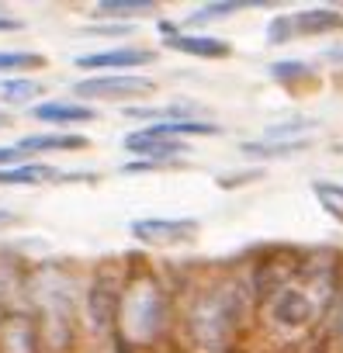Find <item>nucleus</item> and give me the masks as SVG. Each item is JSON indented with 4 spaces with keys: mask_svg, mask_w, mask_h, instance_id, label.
<instances>
[{
    "mask_svg": "<svg viewBox=\"0 0 343 353\" xmlns=\"http://www.w3.org/2000/svg\"><path fill=\"white\" fill-rule=\"evenodd\" d=\"M267 73H271V80H277V83H295V80H308V63H298V59L271 63Z\"/></svg>",
    "mask_w": 343,
    "mask_h": 353,
    "instance_id": "nucleus-25",
    "label": "nucleus"
},
{
    "mask_svg": "<svg viewBox=\"0 0 343 353\" xmlns=\"http://www.w3.org/2000/svg\"><path fill=\"white\" fill-rule=\"evenodd\" d=\"M8 125V114H0V128H4Z\"/></svg>",
    "mask_w": 343,
    "mask_h": 353,
    "instance_id": "nucleus-33",
    "label": "nucleus"
},
{
    "mask_svg": "<svg viewBox=\"0 0 343 353\" xmlns=\"http://www.w3.org/2000/svg\"><path fill=\"white\" fill-rule=\"evenodd\" d=\"M156 11H159L156 0H97L94 4V18H104L115 25H128L132 18H146Z\"/></svg>",
    "mask_w": 343,
    "mask_h": 353,
    "instance_id": "nucleus-15",
    "label": "nucleus"
},
{
    "mask_svg": "<svg viewBox=\"0 0 343 353\" xmlns=\"http://www.w3.org/2000/svg\"><path fill=\"white\" fill-rule=\"evenodd\" d=\"M25 308L35 315L42 353H73L80 339V277L63 260L28 267Z\"/></svg>",
    "mask_w": 343,
    "mask_h": 353,
    "instance_id": "nucleus-4",
    "label": "nucleus"
},
{
    "mask_svg": "<svg viewBox=\"0 0 343 353\" xmlns=\"http://www.w3.org/2000/svg\"><path fill=\"white\" fill-rule=\"evenodd\" d=\"M257 319L246 267L215 270L184 291L181 325L202 353H236Z\"/></svg>",
    "mask_w": 343,
    "mask_h": 353,
    "instance_id": "nucleus-1",
    "label": "nucleus"
},
{
    "mask_svg": "<svg viewBox=\"0 0 343 353\" xmlns=\"http://www.w3.org/2000/svg\"><path fill=\"white\" fill-rule=\"evenodd\" d=\"M166 49L174 52H184V56H198V59H229L233 56V46L226 39H215V35H184V32H170Z\"/></svg>",
    "mask_w": 343,
    "mask_h": 353,
    "instance_id": "nucleus-12",
    "label": "nucleus"
},
{
    "mask_svg": "<svg viewBox=\"0 0 343 353\" xmlns=\"http://www.w3.org/2000/svg\"><path fill=\"white\" fill-rule=\"evenodd\" d=\"M125 114H128V118H142V121H149V118L184 121V118H191V114H195V104L177 101V104H159V108H125Z\"/></svg>",
    "mask_w": 343,
    "mask_h": 353,
    "instance_id": "nucleus-22",
    "label": "nucleus"
},
{
    "mask_svg": "<svg viewBox=\"0 0 343 353\" xmlns=\"http://www.w3.org/2000/svg\"><path fill=\"white\" fill-rule=\"evenodd\" d=\"M25 159V152L18 145H0V170H8V166H18Z\"/></svg>",
    "mask_w": 343,
    "mask_h": 353,
    "instance_id": "nucleus-29",
    "label": "nucleus"
},
{
    "mask_svg": "<svg viewBox=\"0 0 343 353\" xmlns=\"http://www.w3.org/2000/svg\"><path fill=\"white\" fill-rule=\"evenodd\" d=\"M32 118H39L46 125H87L97 118V111L80 101H42L32 108Z\"/></svg>",
    "mask_w": 343,
    "mask_h": 353,
    "instance_id": "nucleus-13",
    "label": "nucleus"
},
{
    "mask_svg": "<svg viewBox=\"0 0 343 353\" xmlns=\"http://www.w3.org/2000/svg\"><path fill=\"white\" fill-rule=\"evenodd\" d=\"M340 59H343V52H340Z\"/></svg>",
    "mask_w": 343,
    "mask_h": 353,
    "instance_id": "nucleus-34",
    "label": "nucleus"
},
{
    "mask_svg": "<svg viewBox=\"0 0 343 353\" xmlns=\"http://www.w3.org/2000/svg\"><path fill=\"white\" fill-rule=\"evenodd\" d=\"M128 232L146 243V246H163V250H174V246H188L198 239L202 225L198 219H135L128 225Z\"/></svg>",
    "mask_w": 343,
    "mask_h": 353,
    "instance_id": "nucleus-8",
    "label": "nucleus"
},
{
    "mask_svg": "<svg viewBox=\"0 0 343 353\" xmlns=\"http://www.w3.org/2000/svg\"><path fill=\"white\" fill-rule=\"evenodd\" d=\"M0 353H42L35 315L25 305L0 315Z\"/></svg>",
    "mask_w": 343,
    "mask_h": 353,
    "instance_id": "nucleus-9",
    "label": "nucleus"
},
{
    "mask_svg": "<svg viewBox=\"0 0 343 353\" xmlns=\"http://www.w3.org/2000/svg\"><path fill=\"white\" fill-rule=\"evenodd\" d=\"M326 332L333 336L336 350L343 353V281H340V291H336V301L329 308V319H326Z\"/></svg>",
    "mask_w": 343,
    "mask_h": 353,
    "instance_id": "nucleus-27",
    "label": "nucleus"
},
{
    "mask_svg": "<svg viewBox=\"0 0 343 353\" xmlns=\"http://www.w3.org/2000/svg\"><path fill=\"white\" fill-rule=\"evenodd\" d=\"M39 94H42V83L28 77H14V80L0 83V101H8V104H32Z\"/></svg>",
    "mask_w": 343,
    "mask_h": 353,
    "instance_id": "nucleus-21",
    "label": "nucleus"
},
{
    "mask_svg": "<svg viewBox=\"0 0 343 353\" xmlns=\"http://www.w3.org/2000/svg\"><path fill=\"white\" fill-rule=\"evenodd\" d=\"M153 59H156L153 49H142V46H115V49H101V52L77 56V66H80V70H139V66H149Z\"/></svg>",
    "mask_w": 343,
    "mask_h": 353,
    "instance_id": "nucleus-10",
    "label": "nucleus"
},
{
    "mask_svg": "<svg viewBox=\"0 0 343 353\" xmlns=\"http://www.w3.org/2000/svg\"><path fill=\"white\" fill-rule=\"evenodd\" d=\"M90 32H97V35H128L132 25H101V28H90Z\"/></svg>",
    "mask_w": 343,
    "mask_h": 353,
    "instance_id": "nucleus-31",
    "label": "nucleus"
},
{
    "mask_svg": "<svg viewBox=\"0 0 343 353\" xmlns=\"http://www.w3.org/2000/svg\"><path fill=\"white\" fill-rule=\"evenodd\" d=\"M121 277H125V263L101 260L80 291V329H87L94 339H111V332H115Z\"/></svg>",
    "mask_w": 343,
    "mask_h": 353,
    "instance_id": "nucleus-5",
    "label": "nucleus"
},
{
    "mask_svg": "<svg viewBox=\"0 0 343 353\" xmlns=\"http://www.w3.org/2000/svg\"><path fill=\"white\" fill-rule=\"evenodd\" d=\"M343 281V253L329 246L305 250V263L291 284L257 305L260 325L277 339H298L326 325Z\"/></svg>",
    "mask_w": 343,
    "mask_h": 353,
    "instance_id": "nucleus-2",
    "label": "nucleus"
},
{
    "mask_svg": "<svg viewBox=\"0 0 343 353\" xmlns=\"http://www.w3.org/2000/svg\"><path fill=\"white\" fill-rule=\"evenodd\" d=\"M46 56L39 52H0V73H21V70H42Z\"/></svg>",
    "mask_w": 343,
    "mask_h": 353,
    "instance_id": "nucleus-24",
    "label": "nucleus"
},
{
    "mask_svg": "<svg viewBox=\"0 0 343 353\" xmlns=\"http://www.w3.org/2000/svg\"><path fill=\"white\" fill-rule=\"evenodd\" d=\"M312 194H315L319 208H322L336 225H343V184H340V181H315V184H312Z\"/></svg>",
    "mask_w": 343,
    "mask_h": 353,
    "instance_id": "nucleus-20",
    "label": "nucleus"
},
{
    "mask_svg": "<svg viewBox=\"0 0 343 353\" xmlns=\"http://www.w3.org/2000/svg\"><path fill=\"white\" fill-rule=\"evenodd\" d=\"M87 135H73V132H46V135H25L18 142V149L28 152H73V149H87Z\"/></svg>",
    "mask_w": 343,
    "mask_h": 353,
    "instance_id": "nucleus-17",
    "label": "nucleus"
},
{
    "mask_svg": "<svg viewBox=\"0 0 343 353\" xmlns=\"http://www.w3.org/2000/svg\"><path fill=\"white\" fill-rule=\"evenodd\" d=\"M49 181H59V170L49 163H18V166L0 170V188H35Z\"/></svg>",
    "mask_w": 343,
    "mask_h": 353,
    "instance_id": "nucleus-16",
    "label": "nucleus"
},
{
    "mask_svg": "<svg viewBox=\"0 0 343 353\" xmlns=\"http://www.w3.org/2000/svg\"><path fill=\"white\" fill-rule=\"evenodd\" d=\"M125 149L135 152L146 163H166V166H174L188 152V142H181V139H153V135H146L139 128V132H128L125 135Z\"/></svg>",
    "mask_w": 343,
    "mask_h": 353,
    "instance_id": "nucleus-11",
    "label": "nucleus"
},
{
    "mask_svg": "<svg viewBox=\"0 0 343 353\" xmlns=\"http://www.w3.org/2000/svg\"><path fill=\"white\" fill-rule=\"evenodd\" d=\"M174 288L163 281V274L149 260H128L115 312L111 343L118 353H149L156 350L174 325Z\"/></svg>",
    "mask_w": 343,
    "mask_h": 353,
    "instance_id": "nucleus-3",
    "label": "nucleus"
},
{
    "mask_svg": "<svg viewBox=\"0 0 343 353\" xmlns=\"http://www.w3.org/2000/svg\"><path fill=\"white\" fill-rule=\"evenodd\" d=\"M11 222H18V215H11V212H0V225H11Z\"/></svg>",
    "mask_w": 343,
    "mask_h": 353,
    "instance_id": "nucleus-32",
    "label": "nucleus"
},
{
    "mask_svg": "<svg viewBox=\"0 0 343 353\" xmlns=\"http://www.w3.org/2000/svg\"><path fill=\"white\" fill-rule=\"evenodd\" d=\"M153 139H188V135H222V125L202 121V118H184V121H163V125H146L142 128Z\"/></svg>",
    "mask_w": 343,
    "mask_h": 353,
    "instance_id": "nucleus-18",
    "label": "nucleus"
},
{
    "mask_svg": "<svg viewBox=\"0 0 343 353\" xmlns=\"http://www.w3.org/2000/svg\"><path fill=\"white\" fill-rule=\"evenodd\" d=\"M298 149H305V142H243L239 152L246 159H281V156H295Z\"/></svg>",
    "mask_w": 343,
    "mask_h": 353,
    "instance_id": "nucleus-23",
    "label": "nucleus"
},
{
    "mask_svg": "<svg viewBox=\"0 0 343 353\" xmlns=\"http://www.w3.org/2000/svg\"><path fill=\"white\" fill-rule=\"evenodd\" d=\"M253 4H246V0H215V4H205V8H195L184 25L188 28H202V25H212V21H222V18H233L236 11H246Z\"/></svg>",
    "mask_w": 343,
    "mask_h": 353,
    "instance_id": "nucleus-19",
    "label": "nucleus"
},
{
    "mask_svg": "<svg viewBox=\"0 0 343 353\" xmlns=\"http://www.w3.org/2000/svg\"><path fill=\"white\" fill-rule=\"evenodd\" d=\"M295 35H329V32H343V11L336 8H308L291 14Z\"/></svg>",
    "mask_w": 343,
    "mask_h": 353,
    "instance_id": "nucleus-14",
    "label": "nucleus"
},
{
    "mask_svg": "<svg viewBox=\"0 0 343 353\" xmlns=\"http://www.w3.org/2000/svg\"><path fill=\"white\" fill-rule=\"evenodd\" d=\"M250 181H260V170H246V173H222L215 184H219L222 191H233V188H243V184H250Z\"/></svg>",
    "mask_w": 343,
    "mask_h": 353,
    "instance_id": "nucleus-28",
    "label": "nucleus"
},
{
    "mask_svg": "<svg viewBox=\"0 0 343 353\" xmlns=\"http://www.w3.org/2000/svg\"><path fill=\"white\" fill-rule=\"evenodd\" d=\"M21 28H25L21 18L8 14V8H0V32H21Z\"/></svg>",
    "mask_w": 343,
    "mask_h": 353,
    "instance_id": "nucleus-30",
    "label": "nucleus"
},
{
    "mask_svg": "<svg viewBox=\"0 0 343 353\" xmlns=\"http://www.w3.org/2000/svg\"><path fill=\"white\" fill-rule=\"evenodd\" d=\"M295 39V25H291V14H274L267 21V46H284Z\"/></svg>",
    "mask_w": 343,
    "mask_h": 353,
    "instance_id": "nucleus-26",
    "label": "nucleus"
},
{
    "mask_svg": "<svg viewBox=\"0 0 343 353\" xmlns=\"http://www.w3.org/2000/svg\"><path fill=\"white\" fill-rule=\"evenodd\" d=\"M305 263V250L298 246H264L253 253V260L246 263V281L253 291V305H260L264 298H271L274 291H281L284 284H291L298 277Z\"/></svg>",
    "mask_w": 343,
    "mask_h": 353,
    "instance_id": "nucleus-6",
    "label": "nucleus"
},
{
    "mask_svg": "<svg viewBox=\"0 0 343 353\" xmlns=\"http://www.w3.org/2000/svg\"><path fill=\"white\" fill-rule=\"evenodd\" d=\"M73 94L87 97V101H128V97L156 94V80L142 77V73H97V77L77 80Z\"/></svg>",
    "mask_w": 343,
    "mask_h": 353,
    "instance_id": "nucleus-7",
    "label": "nucleus"
}]
</instances>
